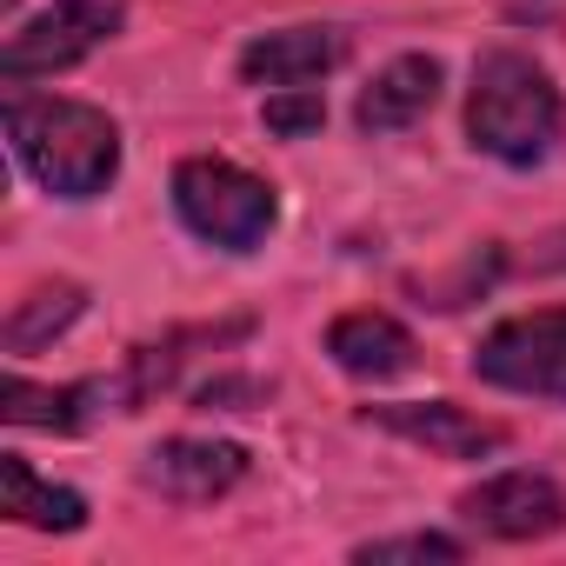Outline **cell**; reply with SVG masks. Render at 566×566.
Wrapping results in <instances>:
<instances>
[{"instance_id":"obj_1","label":"cell","mask_w":566,"mask_h":566,"mask_svg":"<svg viewBox=\"0 0 566 566\" xmlns=\"http://www.w3.org/2000/svg\"><path fill=\"white\" fill-rule=\"evenodd\" d=\"M14 160L61 200H94L120 174V134L87 101H8Z\"/></svg>"},{"instance_id":"obj_2","label":"cell","mask_w":566,"mask_h":566,"mask_svg":"<svg viewBox=\"0 0 566 566\" xmlns=\"http://www.w3.org/2000/svg\"><path fill=\"white\" fill-rule=\"evenodd\" d=\"M559 87L513 48H493L473 67V94H467V134L480 154L506 160V167H533L553 154L559 140Z\"/></svg>"},{"instance_id":"obj_3","label":"cell","mask_w":566,"mask_h":566,"mask_svg":"<svg viewBox=\"0 0 566 566\" xmlns=\"http://www.w3.org/2000/svg\"><path fill=\"white\" fill-rule=\"evenodd\" d=\"M174 207H180V220H187L200 240H213V247H227V253H253V247L273 233V220H280L273 187H266L260 174L233 167V160H180V174H174Z\"/></svg>"},{"instance_id":"obj_4","label":"cell","mask_w":566,"mask_h":566,"mask_svg":"<svg viewBox=\"0 0 566 566\" xmlns=\"http://www.w3.org/2000/svg\"><path fill=\"white\" fill-rule=\"evenodd\" d=\"M473 374H480V380H493V387H506V394L566 400V307L500 321V327L480 340Z\"/></svg>"},{"instance_id":"obj_5","label":"cell","mask_w":566,"mask_h":566,"mask_svg":"<svg viewBox=\"0 0 566 566\" xmlns=\"http://www.w3.org/2000/svg\"><path fill=\"white\" fill-rule=\"evenodd\" d=\"M114 28H120V8H114V0H54L48 14H34V21L8 41L0 74H8L14 87H21V81H41V74H61V67H74V61H87L94 48H107Z\"/></svg>"},{"instance_id":"obj_6","label":"cell","mask_w":566,"mask_h":566,"mask_svg":"<svg viewBox=\"0 0 566 566\" xmlns=\"http://www.w3.org/2000/svg\"><path fill=\"white\" fill-rule=\"evenodd\" d=\"M460 513L493 539H546L566 526V493L546 473H493L460 500Z\"/></svg>"},{"instance_id":"obj_7","label":"cell","mask_w":566,"mask_h":566,"mask_svg":"<svg viewBox=\"0 0 566 566\" xmlns=\"http://www.w3.org/2000/svg\"><path fill=\"white\" fill-rule=\"evenodd\" d=\"M247 480V447L233 440H167L147 453V486H160L167 500H220Z\"/></svg>"},{"instance_id":"obj_8","label":"cell","mask_w":566,"mask_h":566,"mask_svg":"<svg viewBox=\"0 0 566 566\" xmlns=\"http://www.w3.org/2000/svg\"><path fill=\"white\" fill-rule=\"evenodd\" d=\"M347 61V34L340 28H287V34H260L240 54V74L253 87H307L321 74H334Z\"/></svg>"},{"instance_id":"obj_9","label":"cell","mask_w":566,"mask_h":566,"mask_svg":"<svg viewBox=\"0 0 566 566\" xmlns=\"http://www.w3.org/2000/svg\"><path fill=\"white\" fill-rule=\"evenodd\" d=\"M374 427L400 433V440H420L447 460H480V453H500V427L493 420H473L467 407H447V400H413V407H367Z\"/></svg>"},{"instance_id":"obj_10","label":"cell","mask_w":566,"mask_h":566,"mask_svg":"<svg viewBox=\"0 0 566 566\" xmlns=\"http://www.w3.org/2000/svg\"><path fill=\"white\" fill-rule=\"evenodd\" d=\"M327 354L360 380H394L413 367V334L387 314H340L327 327Z\"/></svg>"},{"instance_id":"obj_11","label":"cell","mask_w":566,"mask_h":566,"mask_svg":"<svg viewBox=\"0 0 566 566\" xmlns=\"http://www.w3.org/2000/svg\"><path fill=\"white\" fill-rule=\"evenodd\" d=\"M433 101H440V61L400 54V61L360 94V127H367V134H400V127H413Z\"/></svg>"},{"instance_id":"obj_12","label":"cell","mask_w":566,"mask_h":566,"mask_svg":"<svg viewBox=\"0 0 566 566\" xmlns=\"http://www.w3.org/2000/svg\"><path fill=\"white\" fill-rule=\"evenodd\" d=\"M0 513L21 520V526H41V533H74L87 520V500L74 486L41 480L21 453H8V460H0Z\"/></svg>"},{"instance_id":"obj_13","label":"cell","mask_w":566,"mask_h":566,"mask_svg":"<svg viewBox=\"0 0 566 566\" xmlns=\"http://www.w3.org/2000/svg\"><path fill=\"white\" fill-rule=\"evenodd\" d=\"M107 387H34V380H8L0 387V420L8 427H54V433H74V427H87V413H94V400H101Z\"/></svg>"},{"instance_id":"obj_14","label":"cell","mask_w":566,"mask_h":566,"mask_svg":"<svg viewBox=\"0 0 566 566\" xmlns=\"http://www.w3.org/2000/svg\"><path fill=\"white\" fill-rule=\"evenodd\" d=\"M81 307H87V294L74 287V280L34 287V294L8 314V347H14V354H34L41 340H54L61 327H74V321H81Z\"/></svg>"},{"instance_id":"obj_15","label":"cell","mask_w":566,"mask_h":566,"mask_svg":"<svg viewBox=\"0 0 566 566\" xmlns=\"http://www.w3.org/2000/svg\"><path fill=\"white\" fill-rule=\"evenodd\" d=\"M354 559H367V566H394V559H460V539H447V533H400V539H367Z\"/></svg>"},{"instance_id":"obj_16","label":"cell","mask_w":566,"mask_h":566,"mask_svg":"<svg viewBox=\"0 0 566 566\" xmlns=\"http://www.w3.org/2000/svg\"><path fill=\"white\" fill-rule=\"evenodd\" d=\"M321 120H327L321 94H273V101H266V127H273L280 140H301V134H314Z\"/></svg>"}]
</instances>
